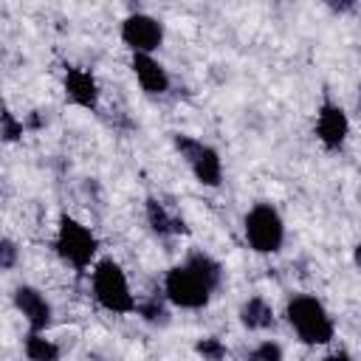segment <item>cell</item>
Wrapping results in <instances>:
<instances>
[{
	"label": "cell",
	"mask_w": 361,
	"mask_h": 361,
	"mask_svg": "<svg viewBox=\"0 0 361 361\" xmlns=\"http://www.w3.org/2000/svg\"><path fill=\"white\" fill-rule=\"evenodd\" d=\"M172 144L200 186L214 189L223 183V158L212 144H206L195 135H186V133H172Z\"/></svg>",
	"instance_id": "obj_5"
},
{
	"label": "cell",
	"mask_w": 361,
	"mask_h": 361,
	"mask_svg": "<svg viewBox=\"0 0 361 361\" xmlns=\"http://www.w3.org/2000/svg\"><path fill=\"white\" fill-rule=\"evenodd\" d=\"M14 307L23 313L28 330L34 333H45L54 322V307L45 299V293L34 285H17L14 288Z\"/></svg>",
	"instance_id": "obj_9"
},
{
	"label": "cell",
	"mask_w": 361,
	"mask_h": 361,
	"mask_svg": "<svg viewBox=\"0 0 361 361\" xmlns=\"http://www.w3.org/2000/svg\"><path fill=\"white\" fill-rule=\"evenodd\" d=\"M23 353L28 361H59V355H62V350L54 338H48L45 333H34V330L25 333Z\"/></svg>",
	"instance_id": "obj_14"
},
{
	"label": "cell",
	"mask_w": 361,
	"mask_h": 361,
	"mask_svg": "<svg viewBox=\"0 0 361 361\" xmlns=\"http://www.w3.org/2000/svg\"><path fill=\"white\" fill-rule=\"evenodd\" d=\"M135 313L147 322V324H166L169 322V310L158 302V299H147V302H138Z\"/></svg>",
	"instance_id": "obj_17"
},
{
	"label": "cell",
	"mask_w": 361,
	"mask_h": 361,
	"mask_svg": "<svg viewBox=\"0 0 361 361\" xmlns=\"http://www.w3.org/2000/svg\"><path fill=\"white\" fill-rule=\"evenodd\" d=\"M130 68H133V76H135V82L141 85L144 93L164 96L169 90V73L152 54H133L130 56Z\"/></svg>",
	"instance_id": "obj_11"
},
{
	"label": "cell",
	"mask_w": 361,
	"mask_h": 361,
	"mask_svg": "<svg viewBox=\"0 0 361 361\" xmlns=\"http://www.w3.org/2000/svg\"><path fill=\"white\" fill-rule=\"evenodd\" d=\"M322 361H355L350 353H344V350H338V353H330V355H324Z\"/></svg>",
	"instance_id": "obj_21"
},
{
	"label": "cell",
	"mask_w": 361,
	"mask_h": 361,
	"mask_svg": "<svg viewBox=\"0 0 361 361\" xmlns=\"http://www.w3.org/2000/svg\"><path fill=\"white\" fill-rule=\"evenodd\" d=\"M353 262L361 268V243H355V248H353Z\"/></svg>",
	"instance_id": "obj_22"
},
{
	"label": "cell",
	"mask_w": 361,
	"mask_h": 361,
	"mask_svg": "<svg viewBox=\"0 0 361 361\" xmlns=\"http://www.w3.org/2000/svg\"><path fill=\"white\" fill-rule=\"evenodd\" d=\"M121 42L133 54H155L164 42V23L144 11L127 14L121 20Z\"/></svg>",
	"instance_id": "obj_7"
},
{
	"label": "cell",
	"mask_w": 361,
	"mask_h": 361,
	"mask_svg": "<svg viewBox=\"0 0 361 361\" xmlns=\"http://www.w3.org/2000/svg\"><path fill=\"white\" fill-rule=\"evenodd\" d=\"M358 102H361V87H358Z\"/></svg>",
	"instance_id": "obj_23"
},
{
	"label": "cell",
	"mask_w": 361,
	"mask_h": 361,
	"mask_svg": "<svg viewBox=\"0 0 361 361\" xmlns=\"http://www.w3.org/2000/svg\"><path fill=\"white\" fill-rule=\"evenodd\" d=\"M195 353L203 358V361H226L228 358V347L217 338V336H206L195 344Z\"/></svg>",
	"instance_id": "obj_16"
},
{
	"label": "cell",
	"mask_w": 361,
	"mask_h": 361,
	"mask_svg": "<svg viewBox=\"0 0 361 361\" xmlns=\"http://www.w3.org/2000/svg\"><path fill=\"white\" fill-rule=\"evenodd\" d=\"M17 257H20V248L11 237H3L0 240V268L3 271H11L17 265Z\"/></svg>",
	"instance_id": "obj_20"
},
{
	"label": "cell",
	"mask_w": 361,
	"mask_h": 361,
	"mask_svg": "<svg viewBox=\"0 0 361 361\" xmlns=\"http://www.w3.org/2000/svg\"><path fill=\"white\" fill-rule=\"evenodd\" d=\"M285 319L290 324V330L296 333V338L307 347H322L330 344L336 336V324L333 316L327 313V307L310 296V293H296L288 299L285 305Z\"/></svg>",
	"instance_id": "obj_1"
},
{
	"label": "cell",
	"mask_w": 361,
	"mask_h": 361,
	"mask_svg": "<svg viewBox=\"0 0 361 361\" xmlns=\"http://www.w3.org/2000/svg\"><path fill=\"white\" fill-rule=\"evenodd\" d=\"M186 265H189L212 290L220 288V282H223V265H220L214 257H209V254H203V251H195V254L186 257Z\"/></svg>",
	"instance_id": "obj_15"
},
{
	"label": "cell",
	"mask_w": 361,
	"mask_h": 361,
	"mask_svg": "<svg viewBox=\"0 0 361 361\" xmlns=\"http://www.w3.org/2000/svg\"><path fill=\"white\" fill-rule=\"evenodd\" d=\"M276 322L274 316V307L268 299L262 296H248L243 305H240V324L245 330H271Z\"/></svg>",
	"instance_id": "obj_13"
},
{
	"label": "cell",
	"mask_w": 361,
	"mask_h": 361,
	"mask_svg": "<svg viewBox=\"0 0 361 361\" xmlns=\"http://www.w3.org/2000/svg\"><path fill=\"white\" fill-rule=\"evenodd\" d=\"M147 223L158 237H175V234H186L183 220H178L175 214H169V209L158 200V197H147Z\"/></svg>",
	"instance_id": "obj_12"
},
{
	"label": "cell",
	"mask_w": 361,
	"mask_h": 361,
	"mask_svg": "<svg viewBox=\"0 0 361 361\" xmlns=\"http://www.w3.org/2000/svg\"><path fill=\"white\" fill-rule=\"evenodd\" d=\"M347 135H350V118H347L344 107L336 104V102H322L319 110H316V138H319V144L330 152H338L347 144Z\"/></svg>",
	"instance_id": "obj_8"
},
{
	"label": "cell",
	"mask_w": 361,
	"mask_h": 361,
	"mask_svg": "<svg viewBox=\"0 0 361 361\" xmlns=\"http://www.w3.org/2000/svg\"><path fill=\"white\" fill-rule=\"evenodd\" d=\"M54 251L59 254L62 262H68L73 271H87L90 265H96V251H99V240L96 234L79 223L71 214H59L56 220V237H54Z\"/></svg>",
	"instance_id": "obj_3"
},
{
	"label": "cell",
	"mask_w": 361,
	"mask_h": 361,
	"mask_svg": "<svg viewBox=\"0 0 361 361\" xmlns=\"http://www.w3.org/2000/svg\"><path fill=\"white\" fill-rule=\"evenodd\" d=\"M23 121L11 113V110H3L0 113V135H3V141L6 144H14V141H20L23 138Z\"/></svg>",
	"instance_id": "obj_18"
},
{
	"label": "cell",
	"mask_w": 361,
	"mask_h": 361,
	"mask_svg": "<svg viewBox=\"0 0 361 361\" xmlns=\"http://www.w3.org/2000/svg\"><path fill=\"white\" fill-rule=\"evenodd\" d=\"M212 288L186 265H172L164 276V296L166 302H172L175 307H183V310H200L209 305L212 299Z\"/></svg>",
	"instance_id": "obj_6"
},
{
	"label": "cell",
	"mask_w": 361,
	"mask_h": 361,
	"mask_svg": "<svg viewBox=\"0 0 361 361\" xmlns=\"http://www.w3.org/2000/svg\"><path fill=\"white\" fill-rule=\"evenodd\" d=\"M243 234L251 251L257 254H276L285 243V220L276 212V206L259 200L254 203L243 217Z\"/></svg>",
	"instance_id": "obj_4"
},
{
	"label": "cell",
	"mask_w": 361,
	"mask_h": 361,
	"mask_svg": "<svg viewBox=\"0 0 361 361\" xmlns=\"http://www.w3.org/2000/svg\"><path fill=\"white\" fill-rule=\"evenodd\" d=\"M62 87H65L68 102H73L76 107H85V110H96V104H99V82L87 68H76V65L65 68Z\"/></svg>",
	"instance_id": "obj_10"
},
{
	"label": "cell",
	"mask_w": 361,
	"mask_h": 361,
	"mask_svg": "<svg viewBox=\"0 0 361 361\" xmlns=\"http://www.w3.org/2000/svg\"><path fill=\"white\" fill-rule=\"evenodd\" d=\"M90 285H93L96 302H99L107 313H116V316H130V313H135L138 302H135V296H133V290H130V282H127L124 268H121L116 259H110V257L99 259V262L93 265V271H90Z\"/></svg>",
	"instance_id": "obj_2"
},
{
	"label": "cell",
	"mask_w": 361,
	"mask_h": 361,
	"mask_svg": "<svg viewBox=\"0 0 361 361\" xmlns=\"http://www.w3.org/2000/svg\"><path fill=\"white\" fill-rule=\"evenodd\" d=\"M248 361H285V353H282V347H279L276 341L265 338V341H259V344L248 353Z\"/></svg>",
	"instance_id": "obj_19"
}]
</instances>
